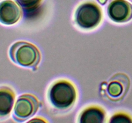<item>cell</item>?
I'll return each mask as SVG.
<instances>
[{"mask_svg":"<svg viewBox=\"0 0 132 123\" xmlns=\"http://www.w3.org/2000/svg\"><path fill=\"white\" fill-rule=\"evenodd\" d=\"M130 87V79L124 74H117L109 81L107 93L113 100H120L125 97Z\"/></svg>","mask_w":132,"mask_h":123,"instance_id":"8992f818","label":"cell"},{"mask_svg":"<svg viewBox=\"0 0 132 123\" xmlns=\"http://www.w3.org/2000/svg\"><path fill=\"white\" fill-rule=\"evenodd\" d=\"M15 1L24 10H30L38 7L42 0H15Z\"/></svg>","mask_w":132,"mask_h":123,"instance_id":"30bf717a","label":"cell"},{"mask_svg":"<svg viewBox=\"0 0 132 123\" xmlns=\"http://www.w3.org/2000/svg\"><path fill=\"white\" fill-rule=\"evenodd\" d=\"M131 1H132V0H131Z\"/></svg>","mask_w":132,"mask_h":123,"instance_id":"4fadbf2b","label":"cell"},{"mask_svg":"<svg viewBox=\"0 0 132 123\" xmlns=\"http://www.w3.org/2000/svg\"><path fill=\"white\" fill-rule=\"evenodd\" d=\"M109 17L116 23H126L132 19V5L126 0H113L108 7Z\"/></svg>","mask_w":132,"mask_h":123,"instance_id":"5b68a950","label":"cell"},{"mask_svg":"<svg viewBox=\"0 0 132 123\" xmlns=\"http://www.w3.org/2000/svg\"><path fill=\"white\" fill-rule=\"evenodd\" d=\"M107 1H108V0H98V1H99L101 5H104V4L107 2Z\"/></svg>","mask_w":132,"mask_h":123,"instance_id":"7c38bea8","label":"cell"},{"mask_svg":"<svg viewBox=\"0 0 132 123\" xmlns=\"http://www.w3.org/2000/svg\"><path fill=\"white\" fill-rule=\"evenodd\" d=\"M110 122H132V120L130 116L125 114H117L112 117Z\"/></svg>","mask_w":132,"mask_h":123,"instance_id":"8fae6325","label":"cell"},{"mask_svg":"<svg viewBox=\"0 0 132 123\" xmlns=\"http://www.w3.org/2000/svg\"><path fill=\"white\" fill-rule=\"evenodd\" d=\"M22 15L18 5L11 0H5L0 3V22L6 25L15 24Z\"/></svg>","mask_w":132,"mask_h":123,"instance_id":"52a82bcc","label":"cell"},{"mask_svg":"<svg viewBox=\"0 0 132 123\" xmlns=\"http://www.w3.org/2000/svg\"><path fill=\"white\" fill-rule=\"evenodd\" d=\"M12 60L27 67H36L41 59L39 51L34 45L26 42H18L10 49Z\"/></svg>","mask_w":132,"mask_h":123,"instance_id":"7a4b0ae2","label":"cell"},{"mask_svg":"<svg viewBox=\"0 0 132 123\" xmlns=\"http://www.w3.org/2000/svg\"><path fill=\"white\" fill-rule=\"evenodd\" d=\"M15 94L10 88H0V117H5L12 111L14 103Z\"/></svg>","mask_w":132,"mask_h":123,"instance_id":"ba28073f","label":"cell"},{"mask_svg":"<svg viewBox=\"0 0 132 123\" xmlns=\"http://www.w3.org/2000/svg\"><path fill=\"white\" fill-rule=\"evenodd\" d=\"M75 19L77 25L81 28L94 29L101 21V9L94 2L85 3L77 8Z\"/></svg>","mask_w":132,"mask_h":123,"instance_id":"3957f363","label":"cell"},{"mask_svg":"<svg viewBox=\"0 0 132 123\" xmlns=\"http://www.w3.org/2000/svg\"><path fill=\"white\" fill-rule=\"evenodd\" d=\"M39 108V101L32 95L24 94L17 100L14 106V116L19 120L33 116Z\"/></svg>","mask_w":132,"mask_h":123,"instance_id":"277c9868","label":"cell"},{"mask_svg":"<svg viewBox=\"0 0 132 123\" xmlns=\"http://www.w3.org/2000/svg\"><path fill=\"white\" fill-rule=\"evenodd\" d=\"M105 120V113L101 108L91 106L84 110L79 117L81 123H102Z\"/></svg>","mask_w":132,"mask_h":123,"instance_id":"9c48e42d","label":"cell"},{"mask_svg":"<svg viewBox=\"0 0 132 123\" xmlns=\"http://www.w3.org/2000/svg\"><path fill=\"white\" fill-rule=\"evenodd\" d=\"M48 97L54 107L59 110H67L76 102L77 93L70 82L59 80L54 83L50 88Z\"/></svg>","mask_w":132,"mask_h":123,"instance_id":"6da1fadb","label":"cell"}]
</instances>
